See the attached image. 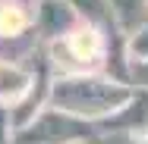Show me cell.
<instances>
[{"instance_id": "cell-1", "label": "cell", "mask_w": 148, "mask_h": 144, "mask_svg": "<svg viewBox=\"0 0 148 144\" xmlns=\"http://www.w3.org/2000/svg\"><path fill=\"white\" fill-rule=\"evenodd\" d=\"M69 50H73V57L82 59V63H95L98 53H101V38H98V31L82 28V31H76V34H69Z\"/></svg>"}, {"instance_id": "cell-2", "label": "cell", "mask_w": 148, "mask_h": 144, "mask_svg": "<svg viewBox=\"0 0 148 144\" xmlns=\"http://www.w3.org/2000/svg\"><path fill=\"white\" fill-rule=\"evenodd\" d=\"M29 91V75L10 66H0V97H19Z\"/></svg>"}, {"instance_id": "cell-3", "label": "cell", "mask_w": 148, "mask_h": 144, "mask_svg": "<svg viewBox=\"0 0 148 144\" xmlns=\"http://www.w3.org/2000/svg\"><path fill=\"white\" fill-rule=\"evenodd\" d=\"M25 28V13L19 3H0V34H19Z\"/></svg>"}]
</instances>
